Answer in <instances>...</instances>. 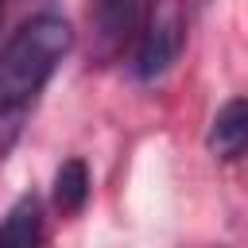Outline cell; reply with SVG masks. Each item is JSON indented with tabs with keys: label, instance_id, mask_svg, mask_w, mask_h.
<instances>
[{
	"label": "cell",
	"instance_id": "6",
	"mask_svg": "<svg viewBox=\"0 0 248 248\" xmlns=\"http://www.w3.org/2000/svg\"><path fill=\"white\" fill-rule=\"evenodd\" d=\"M89 202V167L81 159H66L54 170V205L62 213H78Z\"/></svg>",
	"mask_w": 248,
	"mask_h": 248
},
{
	"label": "cell",
	"instance_id": "3",
	"mask_svg": "<svg viewBox=\"0 0 248 248\" xmlns=\"http://www.w3.org/2000/svg\"><path fill=\"white\" fill-rule=\"evenodd\" d=\"M182 43H186V19H182V8L174 0H163L155 4L140 43H136V54H132V70L140 81H155L163 78L178 54H182Z\"/></svg>",
	"mask_w": 248,
	"mask_h": 248
},
{
	"label": "cell",
	"instance_id": "2",
	"mask_svg": "<svg viewBox=\"0 0 248 248\" xmlns=\"http://www.w3.org/2000/svg\"><path fill=\"white\" fill-rule=\"evenodd\" d=\"M155 12V0H93L89 8V54L108 66L136 54V43Z\"/></svg>",
	"mask_w": 248,
	"mask_h": 248
},
{
	"label": "cell",
	"instance_id": "7",
	"mask_svg": "<svg viewBox=\"0 0 248 248\" xmlns=\"http://www.w3.org/2000/svg\"><path fill=\"white\" fill-rule=\"evenodd\" d=\"M4 8H8V0H0V19H4Z\"/></svg>",
	"mask_w": 248,
	"mask_h": 248
},
{
	"label": "cell",
	"instance_id": "5",
	"mask_svg": "<svg viewBox=\"0 0 248 248\" xmlns=\"http://www.w3.org/2000/svg\"><path fill=\"white\" fill-rule=\"evenodd\" d=\"M43 244V202L39 194H19L0 217V248H39Z\"/></svg>",
	"mask_w": 248,
	"mask_h": 248
},
{
	"label": "cell",
	"instance_id": "1",
	"mask_svg": "<svg viewBox=\"0 0 248 248\" xmlns=\"http://www.w3.org/2000/svg\"><path fill=\"white\" fill-rule=\"evenodd\" d=\"M70 50H74V27L62 16L43 12L27 19L0 50V116L23 112L43 93V85Z\"/></svg>",
	"mask_w": 248,
	"mask_h": 248
},
{
	"label": "cell",
	"instance_id": "4",
	"mask_svg": "<svg viewBox=\"0 0 248 248\" xmlns=\"http://www.w3.org/2000/svg\"><path fill=\"white\" fill-rule=\"evenodd\" d=\"M205 143L221 163H236L240 155H248V97H232L213 112Z\"/></svg>",
	"mask_w": 248,
	"mask_h": 248
}]
</instances>
